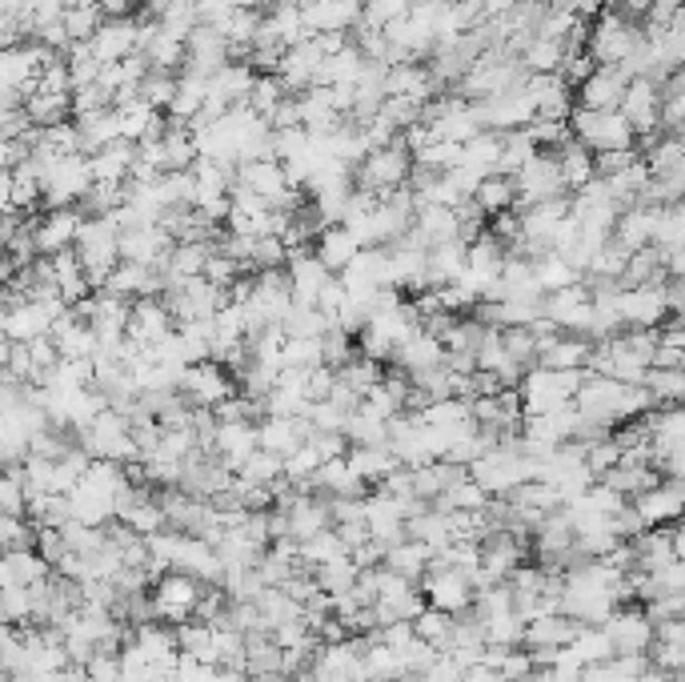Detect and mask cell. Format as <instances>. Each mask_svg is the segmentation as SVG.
<instances>
[{"label": "cell", "mask_w": 685, "mask_h": 682, "mask_svg": "<svg viewBox=\"0 0 685 682\" xmlns=\"http://www.w3.org/2000/svg\"><path fill=\"white\" fill-rule=\"evenodd\" d=\"M237 185H245V189H253L257 197H265L268 205H277L288 193V173L277 157L248 160V165H237Z\"/></svg>", "instance_id": "22"}, {"label": "cell", "mask_w": 685, "mask_h": 682, "mask_svg": "<svg viewBox=\"0 0 685 682\" xmlns=\"http://www.w3.org/2000/svg\"><path fill=\"white\" fill-rule=\"evenodd\" d=\"M140 149L133 145V140H112L109 149H100L89 157L92 165V181H109V185H129L133 177V165H137Z\"/></svg>", "instance_id": "26"}, {"label": "cell", "mask_w": 685, "mask_h": 682, "mask_svg": "<svg viewBox=\"0 0 685 682\" xmlns=\"http://www.w3.org/2000/svg\"><path fill=\"white\" fill-rule=\"evenodd\" d=\"M438 558V551L433 546H425V542H418V538H405V542H398V546H389L385 551V566L389 571H398V574H405V578H413V582H421L429 574V562Z\"/></svg>", "instance_id": "33"}, {"label": "cell", "mask_w": 685, "mask_h": 682, "mask_svg": "<svg viewBox=\"0 0 685 682\" xmlns=\"http://www.w3.org/2000/svg\"><path fill=\"white\" fill-rule=\"evenodd\" d=\"M177 330V318H173L169 301L165 298H137L133 301V318H129V338L140 345H153V341L169 338Z\"/></svg>", "instance_id": "18"}, {"label": "cell", "mask_w": 685, "mask_h": 682, "mask_svg": "<svg viewBox=\"0 0 685 682\" xmlns=\"http://www.w3.org/2000/svg\"><path fill=\"white\" fill-rule=\"evenodd\" d=\"M180 393L189 398L193 410H217L221 401L237 398L241 381L228 366H221V361L209 358V361H197V366L185 370V378H180Z\"/></svg>", "instance_id": "6"}, {"label": "cell", "mask_w": 685, "mask_h": 682, "mask_svg": "<svg viewBox=\"0 0 685 682\" xmlns=\"http://www.w3.org/2000/svg\"><path fill=\"white\" fill-rule=\"evenodd\" d=\"M205 594V582L193 578L185 571H169L160 574L157 586H153V602H157V622H169V626H180L197 614V602Z\"/></svg>", "instance_id": "7"}, {"label": "cell", "mask_w": 685, "mask_h": 682, "mask_svg": "<svg viewBox=\"0 0 685 682\" xmlns=\"http://www.w3.org/2000/svg\"><path fill=\"white\" fill-rule=\"evenodd\" d=\"M145 57H149L153 72H173V77H180L185 65H189V40H177L160 29L157 37H153L149 49H145Z\"/></svg>", "instance_id": "36"}, {"label": "cell", "mask_w": 685, "mask_h": 682, "mask_svg": "<svg viewBox=\"0 0 685 682\" xmlns=\"http://www.w3.org/2000/svg\"><path fill=\"white\" fill-rule=\"evenodd\" d=\"M418 173V160L413 153L405 149V140L389 145V149H373L365 160L358 165V189L378 193V197H389V193L405 189L409 181Z\"/></svg>", "instance_id": "3"}, {"label": "cell", "mask_w": 685, "mask_h": 682, "mask_svg": "<svg viewBox=\"0 0 685 682\" xmlns=\"http://www.w3.org/2000/svg\"><path fill=\"white\" fill-rule=\"evenodd\" d=\"M0 538H4V551H37V522L32 518H17V514H4L0 518Z\"/></svg>", "instance_id": "51"}, {"label": "cell", "mask_w": 685, "mask_h": 682, "mask_svg": "<svg viewBox=\"0 0 685 682\" xmlns=\"http://www.w3.org/2000/svg\"><path fill=\"white\" fill-rule=\"evenodd\" d=\"M80 129V145H85V157L109 149L112 140H120V113L105 109V113H85V117H72Z\"/></svg>", "instance_id": "32"}, {"label": "cell", "mask_w": 685, "mask_h": 682, "mask_svg": "<svg viewBox=\"0 0 685 682\" xmlns=\"http://www.w3.org/2000/svg\"><path fill=\"white\" fill-rule=\"evenodd\" d=\"M566 57H569L566 40H549V37H534L526 49L517 52V60H521V69L529 77H554V72H561Z\"/></svg>", "instance_id": "29"}, {"label": "cell", "mask_w": 685, "mask_h": 682, "mask_svg": "<svg viewBox=\"0 0 685 682\" xmlns=\"http://www.w3.org/2000/svg\"><path fill=\"white\" fill-rule=\"evenodd\" d=\"M317 586L325 594H345V591H353L358 586V578H361V566L353 562V554H341V558H333V562H325V566H317Z\"/></svg>", "instance_id": "42"}, {"label": "cell", "mask_w": 685, "mask_h": 682, "mask_svg": "<svg viewBox=\"0 0 685 682\" xmlns=\"http://www.w3.org/2000/svg\"><path fill=\"white\" fill-rule=\"evenodd\" d=\"M546 318L554 321L561 333H586V338H594L597 310H594V290H589V281L581 277L577 285H569V290L546 293Z\"/></svg>", "instance_id": "8"}, {"label": "cell", "mask_w": 685, "mask_h": 682, "mask_svg": "<svg viewBox=\"0 0 685 682\" xmlns=\"http://www.w3.org/2000/svg\"><path fill=\"white\" fill-rule=\"evenodd\" d=\"M413 160H418V169H425V173H453L466 165V145H457V140H433V145L421 149Z\"/></svg>", "instance_id": "43"}, {"label": "cell", "mask_w": 685, "mask_h": 682, "mask_svg": "<svg viewBox=\"0 0 685 682\" xmlns=\"http://www.w3.org/2000/svg\"><path fill=\"white\" fill-rule=\"evenodd\" d=\"M25 113L32 117L37 129H49V125H60V120H72V92L37 89L29 100H25Z\"/></svg>", "instance_id": "35"}, {"label": "cell", "mask_w": 685, "mask_h": 682, "mask_svg": "<svg viewBox=\"0 0 685 682\" xmlns=\"http://www.w3.org/2000/svg\"><path fill=\"white\" fill-rule=\"evenodd\" d=\"M285 273H288V285H293V301H297V305H309V310H317V301H321V293H325V285L337 277V273H329V265L313 250L293 253L288 265H285Z\"/></svg>", "instance_id": "14"}, {"label": "cell", "mask_w": 685, "mask_h": 682, "mask_svg": "<svg viewBox=\"0 0 685 682\" xmlns=\"http://www.w3.org/2000/svg\"><path fill=\"white\" fill-rule=\"evenodd\" d=\"M293 97V92L285 89V80H281V72H261L257 77V85H253V92H248V109L257 113V117H273V113L285 105V100Z\"/></svg>", "instance_id": "40"}, {"label": "cell", "mask_w": 685, "mask_h": 682, "mask_svg": "<svg viewBox=\"0 0 685 682\" xmlns=\"http://www.w3.org/2000/svg\"><path fill=\"white\" fill-rule=\"evenodd\" d=\"M421 591H425L429 606H438V611H446V614H466V611H473V602H477L473 578H469L466 571H457V566H449L441 554L429 562V574L421 578Z\"/></svg>", "instance_id": "5"}, {"label": "cell", "mask_w": 685, "mask_h": 682, "mask_svg": "<svg viewBox=\"0 0 685 682\" xmlns=\"http://www.w3.org/2000/svg\"><path fill=\"white\" fill-rule=\"evenodd\" d=\"M77 257L89 273L92 290H105V281L120 265V225L112 217H85L77 237Z\"/></svg>", "instance_id": "2"}, {"label": "cell", "mask_w": 685, "mask_h": 682, "mask_svg": "<svg viewBox=\"0 0 685 682\" xmlns=\"http://www.w3.org/2000/svg\"><path fill=\"white\" fill-rule=\"evenodd\" d=\"M381 117L393 125V129L405 133L409 125H418V120H425V105L413 97H385V105H381Z\"/></svg>", "instance_id": "53"}, {"label": "cell", "mask_w": 685, "mask_h": 682, "mask_svg": "<svg viewBox=\"0 0 685 682\" xmlns=\"http://www.w3.org/2000/svg\"><path fill=\"white\" fill-rule=\"evenodd\" d=\"M481 4H486V17L489 20H501V17H509V12H513L521 0H481Z\"/></svg>", "instance_id": "59"}, {"label": "cell", "mask_w": 685, "mask_h": 682, "mask_svg": "<svg viewBox=\"0 0 685 682\" xmlns=\"http://www.w3.org/2000/svg\"><path fill=\"white\" fill-rule=\"evenodd\" d=\"M629 72L622 65H597V72L589 80L577 85V105L581 109H597V113H617L629 89Z\"/></svg>", "instance_id": "13"}, {"label": "cell", "mask_w": 685, "mask_h": 682, "mask_svg": "<svg viewBox=\"0 0 685 682\" xmlns=\"http://www.w3.org/2000/svg\"><path fill=\"white\" fill-rule=\"evenodd\" d=\"M589 370H546V366H529L517 393H521V410L526 413H549L577 401V390L586 386Z\"/></svg>", "instance_id": "1"}, {"label": "cell", "mask_w": 685, "mask_h": 682, "mask_svg": "<svg viewBox=\"0 0 685 682\" xmlns=\"http://www.w3.org/2000/svg\"><path fill=\"white\" fill-rule=\"evenodd\" d=\"M228 60H233V49H228V40L221 29L213 25H197V32L189 37V72H200V77H217L225 69Z\"/></svg>", "instance_id": "20"}, {"label": "cell", "mask_w": 685, "mask_h": 682, "mask_svg": "<svg viewBox=\"0 0 685 682\" xmlns=\"http://www.w3.org/2000/svg\"><path fill=\"white\" fill-rule=\"evenodd\" d=\"M329 330H333V318L321 310H309V305H293V313L285 318L288 338H325Z\"/></svg>", "instance_id": "46"}, {"label": "cell", "mask_w": 685, "mask_h": 682, "mask_svg": "<svg viewBox=\"0 0 685 682\" xmlns=\"http://www.w3.org/2000/svg\"><path fill=\"white\" fill-rule=\"evenodd\" d=\"M105 60L92 52V45H72L69 49V72H72V92L85 89V85H97Z\"/></svg>", "instance_id": "49"}, {"label": "cell", "mask_w": 685, "mask_h": 682, "mask_svg": "<svg viewBox=\"0 0 685 682\" xmlns=\"http://www.w3.org/2000/svg\"><path fill=\"white\" fill-rule=\"evenodd\" d=\"M325 366L321 338H288L285 341V370H317Z\"/></svg>", "instance_id": "48"}, {"label": "cell", "mask_w": 685, "mask_h": 682, "mask_svg": "<svg viewBox=\"0 0 685 682\" xmlns=\"http://www.w3.org/2000/svg\"><path fill=\"white\" fill-rule=\"evenodd\" d=\"M85 217L89 213L80 205H69V210H45L37 221H32V237H37L40 257H57L65 250H77V237L85 230Z\"/></svg>", "instance_id": "10"}, {"label": "cell", "mask_w": 685, "mask_h": 682, "mask_svg": "<svg viewBox=\"0 0 685 682\" xmlns=\"http://www.w3.org/2000/svg\"><path fill=\"white\" fill-rule=\"evenodd\" d=\"M105 12H100V4H89V0H72L69 12H65V29H69V40L72 45H92V37L100 32V25H105Z\"/></svg>", "instance_id": "39"}, {"label": "cell", "mask_w": 685, "mask_h": 682, "mask_svg": "<svg viewBox=\"0 0 685 682\" xmlns=\"http://www.w3.org/2000/svg\"><path fill=\"white\" fill-rule=\"evenodd\" d=\"M469 270V245L466 241H449V245H433L429 250V285H453L461 273Z\"/></svg>", "instance_id": "31"}, {"label": "cell", "mask_w": 685, "mask_h": 682, "mask_svg": "<svg viewBox=\"0 0 685 682\" xmlns=\"http://www.w3.org/2000/svg\"><path fill=\"white\" fill-rule=\"evenodd\" d=\"M237 474L245 481H253V486H277V481L285 478V458H277V454H268V450H257Z\"/></svg>", "instance_id": "47"}, {"label": "cell", "mask_w": 685, "mask_h": 682, "mask_svg": "<svg viewBox=\"0 0 685 682\" xmlns=\"http://www.w3.org/2000/svg\"><path fill=\"white\" fill-rule=\"evenodd\" d=\"M337 373L349 381V386H353V390L361 393V398H365L373 386H381V381H385V366H381V361H373V358H361V353L349 361L345 370H337Z\"/></svg>", "instance_id": "52"}, {"label": "cell", "mask_w": 685, "mask_h": 682, "mask_svg": "<svg viewBox=\"0 0 685 682\" xmlns=\"http://www.w3.org/2000/svg\"><path fill=\"white\" fill-rule=\"evenodd\" d=\"M52 313L32 301L29 293H17V290H4V318H0V330L9 341H37V338H49L52 333Z\"/></svg>", "instance_id": "9"}, {"label": "cell", "mask_w": 685, "mask_h": 682, "mask_svg": "<svg viewBox=\"0 0 685 682\" xmlns=\"http://www.w3.org/2000/svg\"><path fill=\"white\" fill-rule=\"evenodd\" d=\"M345 438H349V446H389V421L358 406V410L349 413Z\"/></svg>", "instance_id": "41"}, {"label": "cell", "mask_w": 685, "mask_h": 682, "mask_svg": "<svg viewBox=\"0 0 685 682\" xmlns=\"http://www.w3.org/2000/svg\"><path fill=\"white\" fill-rule=\"evenodd\" d=\"M209 89L213 80L200 77V72H180V85H177V100H173V109L165 113V117L173 120H185V125H193V120L205 113V105H209Z\"/></svg>", "instance_id": "30"}, {"label": "cell", "mask_w": 685, "mask_h": 682, "mask_svg": "<svg viewBox=\"0 0 685 682\" xmlns=\"http://www.w3.org/2000/svg\"><path fill=\"white\" fill-rule=\"evenodd\" d=\"M257 433H261V450L288 458V454H297L317 430H313V421L309 418H277V413H265V418L257 421Z\"/></svg>", "instance_id": "15"}, {"label": "cell", "mask_w": 685, "mask_h": 682, "mask_svg": "<svg viewBox=\"0 0 685 682\" xmlns=\"http://www.w3.org/2000/svg\"><path fill=\"white\" fill-rule=\"evenodd\" d=\"M446 361H449L446 341H441L438 333L421 330V333H413L405 345H401L398 358H393V366L413 378V373H425V370H433V366H446Z\"/></svg>", "instance_id": "24"}, {"label": "cell", "mask_w": 685, "mask_h": 682, "mask_svg": "<svg viewBox=\"0 0 685 682\" xmlns=\"http://www.w3.org/2000/svg\"><path fill=\"white\" fill-rule=\"evenodd\" d=\"M100 12L109 20H125V17H137L140 9H145V0H97Z\"/></svg>", "instance_id": "58"}, {"label": "cell", "mask_w": 685, "mask_h": 682, "mask_svg": "<svg viewBox=\"0 0 685 682\" xmlns=\"http://www.w3.org/2000/svg\"><path fill=\"white\" fill-rule=\"evenodd\" d=\"M92 52L105 65H117V60H129L133 52H140V17L105 20L100 32L92 37Z\"/></svg>", "instance_id": "19"}, {"label": "cell", "mask_w": 685, "mask_h": 682, "mask_svg": "<svg viewBox=\"0 0 685 682\" xmlns=\"http://www.w3.org/2000/svg\"><path fill=\"white\" fill-rule=\"evenodd\" d=\"M112 109V92L100 89V85H85V89L72 92V117H85V113H105Z\"/></svg>", "instance_id": "56"}, {"label": "cell", "mask_w": 685, "mask_h": 682, "mask_svg": "<svg viewBox=\"0 0 685 682\" xmlns=\"http://www.w3.org/2000/svg\"><path fill=\"white\" fill-rule=\"evenodd\" d=\"M569 129H574V140H581L589 153L634 149V137H637L634 125L622 113H597V109H581V105L569 117Z\"/></svg>", "instance_id": "4"}, {"label": "cell", "mask_w": 685, "mask_h": 682, "mask_svg": "<svg viewBox=\"0 0 685 682\" xmlns=\"http://www.w3.org/2000/svg\"><path fill=\"white\" fill-rule=\"evenodd\" d=\"M461 679H466V666L457 662L453 651H441L438 662H433V666H429V671L421 674L418 682H461Z\"/></svg>", "instance_id": "57"}, {"label": "cell", "mask_w": 685, "mask_h": 682, "mask_svg": "<svg viewBox=\"0 0 685 682\" xmlns=\"http://www.w3.org/2000/svg\"><path fill=\"white\" fill-rule=\"evenodd\" d=\"M341 554H349V546L337 530H325V534H317V538L301 542V566H305V571H317V566L341 558Z\"/></svg>", "instance_id": "44"}, {"label": "cell", "mask_w": 685, "mask_h": 682, "mask_svg": "<svg viewBox=\"0 0 685 682\" xmlns=\"http://www.w3.org/2000/svg\"><path fill=\"white\" fill-rule=\"evenodd\" d=\"M57 574L49 558L40 551H4V566H0V586H37Z\"/></svg>", "instance_id": "25"}, {"label": "cell", "mask_w": 685, "mask_h": 682, "mask_svg": "<svg viewBox=\"0 0 685 682\" xmlns=\"http://www.w3.org/2000/svg\"><path fill=\"white\" fill-rule=\"evenodd\" d=\"M473 205L486 217H497V213H513L517 210V181L506 177V173H489L473 193Z\"/></svg>", "instance_id": "34"}, {"label": "cell", "mask_w": 685, "mask_h": 682, "mask_svg": "<svg viewBox=\"0 0 685 682\" xmlns=\"http://www.w3.org/2000/svg\"><path fill=\"white\" fill-rule=\"evenodd\" d=\"M438 646H433V642H425V639H413L405 646V651H401V662H405V679H421V674L429 671V666H433V662H438Z\"/></svg>", "instance_id": "55"}, {"label": "cell", "mask_w": 685, "mask_h": 682, "mask_svg": "<svg viewBox=\"0 0 685 682\" xmlns=\"http://www.w3.org/2000/svg\"><path fill=\"white\" fill-rule=\"evenodd\" d=\"M32 0H0V17H25Z\"/></svg>", "instance_id": "60"}, {"label": "cell", "mask_w": 685, "mask_h": 682, "mask_svg": "<svg viewBox=\"0 0 685 682\" xmlns=\"http://www.w3.org/2000/svg\"><path fill=\"white\" fill-rule=\"evenodd\" d=\"M594 345L597 341H589L586 333H554V338L541 341L537 366H546V370H589Z\"/></svg>", "instance_id": "16"}, {"label": "cell", "mask_w": 685, "mask_h": 682, "mask_svg": "<svg viewBox=\"0 0 685 682\" xmlns=\"http://www.w3.org/2000/svg\"><path fill=\"white\" fill-rule=\"evenodd\" d=\"M305 418L313 421V430L317 433H345V426H349V410H341L337 401H313L305 410Z\"/></svg>", "instance_id": "54"}, {"label": "cell", "mask_w": 685, "mask_h": 682, "mask_svg": "<svg viewBox=\"0 0 685 682\" xmlns=\"http://www.w3.org/2000/svg\"><path fill=\"white\" fill-rule=\"evenodd\" d=\"M49 338L57 341L65 358H97V350H100L92 321H85L77 310H69L65 318L52 321V333H49Z\"/></svg>", "instance_id": "23"}, {"label": "cell", "mask_w": 685, "mask_h": 682, "mask_svg": "<svg viewBox=\"0 0 685 682\" xmlns=\"http://www.w3.org/2000/svg\"><path fill=\"white\" fill-rule=\"evenodd\" d=\"M634 510L642 514L649 530L657 526H674L677 518H685V481L677 478H657L649 490H642L634 498Z\"/></svg>", "instance_id": "11"}, {"label": "cell", "mask_w": 685, "mask_h": 682, "mask_svg": "<svg viewBox=\"0 0 685 682\" xmlns=\"http://www.w3.org/2000/svg\"><path fill=\"white\" fill-rule=\"evenodd\" d=\"M453 622H457V614H446V611H438V606H429L413 626H418V639L433 642L438 651H449V646H453Z\"/></svg>", "instance_id": "45"}, {"label": "cell", "mask_w": 685, "mask_h": 682, "mask_svg": "<svg viewBox=\"0 0 685 682\" xmlns=\"http://www.w3.org/2000/svg\"><path fill=\"white\" fill-rule=\"evenodd\" d=\"M173 245H177V237L165 225H133V230H120V261H137V265H149V270H165Z\"/></svg>", "instance_id": "12"}, {"label": "cell", "mask_w": 685, "mask_h": 682, "mask_svg": "<svg viewBox=\"0 0 685 682\" xmlns=\"http://www.w3.org/2000/svg\"><path fill=\"white\" fill-rule=\"evenodd\" d=\"M313 486H317V494H325V498H369V494H373V486L361 481L345 458L325 461L317 470V478H313Z\"/></svg>", "instance_id": "27"}, {"label": "cell", "mask_w": 685, "mask_h": 682, "mask_svg": "<svg viewBox=\"0 0 685 682\" xmlns=\"http://www.w3.org/2000/svg\"><path fill=\"white\" fill-rule=\"evenodd\" d=\"M361 250H365V245H361L358 233L349 230V225H325V230L317 233V241H313V253H317L329 265V273H337V277L361 257Z\"/></svg>", "instance_id": "21"}, {"label": "cell", "mask_w": 685, "mask_h": 682, "mask_svg": "<svg viewBox=\"0 0 685 682\" xmlns=\"http://www.w3.org/2000/svg\"><path fill=\"white\" fill-rule=\"evenodd\" d=\"M301 12L309 32H353L365 17V0H309Z\"/></svg>", "instance_id": "17"}, {"label": "cell", "mask_w": 685, "mask_h": 682, "mask_svg": "<svg viewBox=\"0 0 685 682\" xmlns=\"http://www.w3.org/2000/svg\"><path fill=\"white\" fill-rule=\"evenodd\" d=\"M501 153H506V133L481 129L466 145V165L489 177V173H497V165H501Z\"/></svg>", "instance_id": "37"}, {"label": "cell", "mask_w": 685, "mask_h": 682, "mask_svg": "<svg viewBox=\"0 0 685 682\" xmlns=\"http://www.w3.org/2000/svg\"><path fill=\"white\" fill-rule=\"evenodd\" d=\"M534 273H537V285L546 293H557V290H569V285H577L581 281V273L569 265L561 253H541V257H534Z\"/></svg>", "instance_id": "38"}, {"label": "cell", "mask_w": 685, "mask_h": 682, "mask_svg": "<svg viewBox=\"0 0 685 682\" xmlns=\"http://www.w3.org/2000/svg\"><path fill=\"white\" fill-rule=\"evenodd\" d=\"M345 461L353 466V474H358L361 481L373 486V490H378L381 481H385L393 470H401L398 454L389 450V446H349Z\"/></svg>", "instance_id": "28"}, {"label": "cell", "mask_w": 685, "mask_h": 682, "mask_svg": "<svg viewBox=\"0 0 685 682\" xmlns=\"http://www.w3.org/2000/svg\"><path fill=\"white\" fill-rule=\"evenodd\" d=\"M177 85H180V77H173V72H149L145 85H140V100L153 105L157 113H169L173 100H177Z\"/></svg>", "instance_id": "50"}]
</instances>
